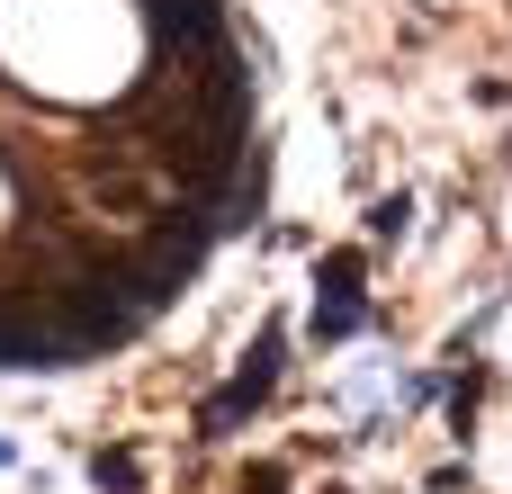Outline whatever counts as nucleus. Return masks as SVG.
Here are the masks:
<instances>
[{"instance_id":"nucleus-1","label":"nucleus","mask_w":512,"mask_h":494,"mask_svg":"<svg viewBox=\"0 0 512 494\" xmlns=\"http://www.w3.org/2000/svg\"><path fill=\"white\" fill-rule=\"evenodd\" d=\"M270 378H279V333H261V351H252V360L234 369V387H225V396H216V405H207L198 423H207V432H225V423H243V414H252V405L270 396Z\"/></svg>"},{"instance_id":"nucleus-2","label":"nucleus","mask_w":512,"mask_h":494,"mask_svg":"<svg viewBox=\"0 0 512 494\" xmlns=\"http://www.w3.org/2000/svg\"><path fill=\"white\" fill-rule=\"evenodd\" d=\"M369 324V306L360 297H315V342H351Z\"/></svg>"},{"instance_id":"nucleus-3","label":"nucleus","mask_w":512,"mask_h":494,"mask_svg":"<svg viewBox=\"0 0 512 494\" xmlns=\"http://www.w3.org/2000/svg\"><path fill=\"white\" fill-rule=\"evenodd\" d=\"M90 486L135 494V486H144V459H126V450H99V459H90Z\"/></svg>"},{"instance_id":"nucleus-4","label":"nucleus","mask_w":512,"mask_h":494,"mask_svg":"<svg viewBox=\"0 0 512 494\" xmlns=\"http://www.w3.org/2000/svg\"><path fill=\"white\" fill-rule=\"evenodd\" d=\"M405 225H414V198H405V189L369 207V234H378V243H405Z\"/></svg>"},{"instance_id":"nucleus-5","label":"nucleus","mask_w":512,"mask_h":494,"mask_svg":"<svg viewBox=\"0 0 512 494\" xmlns=\"http://www.w3.org/2000/svg\"><path fill=\"white\" fill-rule=\"evenodd\" d=\"M324 297H360V252H333L324 261Z\"/></svg>"},{"instance_id":"nucleus-6","label":"nucleus","mask_w":512,"mask_h":494,"mask_svg":"<svg viewBox=\"0 0 512 494\" xmlns=\"http://www.w3.org/2000/svg\"><path fill=\"white\" fill-rule=\"evenodd\" d=\"M0 468H18V450H9V441H0Z\"/></svg>"}]
</instances>
